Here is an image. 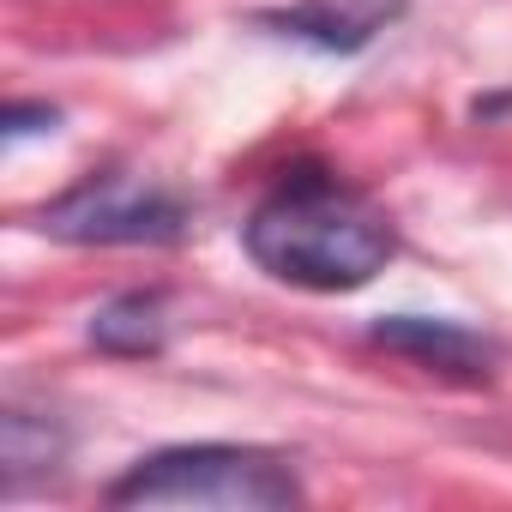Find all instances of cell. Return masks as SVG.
I'll list each match as a JSON object with an SVG mask.
<instances>
[{"mask_svg":"<svg viewBox=\"0 0 512 512\" xmlns=\"http://www.w3.org/2000/svg\"><path fill=\"white\" fill-rule=\"evenodd\" d=\"M302 476L272 446L193 440L127 464L109 482V506H223V512H290L302 506Z\"/></svg>","mask_w":512,"mask_h":512,"instance_id":"cell-2","label":"cell"},{"mask_svg":"<svg viewBox=\"0 0 512 512\" xmlns=\"http://www.w3.org/2000/svg\"><path fill=\"white\" fill-rule=\"evenodd\" d=\"M241 241L266 278L314 296H344L374 284L398 253L392 217L368 193H356L350 181L314 163L278 175V187L253 205Z\"/></svg>","mask_w":512,"mask_h":512,"instance_id":"cell-1","label":"cell"},{"mask_svg":"<svg viewBox=\"0 0 512 512\" xmlns=\"http://www.w3.org/2000/svg\"><path fill=\"white\" fill-rule=\"evenodd\" d=\"M0 458H7V488H25L31 476H49L67 464V428L49 410L7 404V416H0Z\"/></svg>","mask_w":512,"mask_h":512,"instance_id":"cell-7","label":"cell"},{"mask_svg":"<svg viewBox=\"0 0 512 512\" xmlns=\"http://www.w3.org/2000/svg\"><path fill=\"white\" fill-rule=\"evenodd\" d=\"M55 121H61L55 103H7V115H0V133H7V139H25V133H43V127H55Z\"/></svg>","mask_w":512,"mask_h":512,"instance_id":"cell-8","label":"cell"},{"mask_svg":"<svg viewBox=\"0 0 512 512\" xmlns=\"http://www.w3.org/2000/svg\"><path fill=\"white\" fill-rule=\"evenodd\" d=\"M37 229L73 247H169L187 235V199L145 175L103 169L49 199L37 211Z\"/></svg>","mask_w":512,"mask_h":512,"instance_id":"cell-3","label":"cell"},{"mask_svg":"<svg viewBox=\"0 0 512 512\" xmlns=\"http://www.w3.org/2000/svg\"><path fill=\"white\" fill-rule=\"evenodd\" d=\"M368 344L428 368V374H446L458 386H488L494 368H500V344L458 326V320H434V314H386L368 326Z\"/></svg>","mask_w":512,"mask_h":512,"instance_id":"cell-4","label":"cell"},{"mask_svg":"<svg viewBox=\"0 0 512 512\" xmlns=\"http://www.w3.org/2000/svg\"><path fill=\"white\" fill-rule=\"evenodd\" d=\"M398 13H404V0H296V7L260 13L253 25H266L272 37H290V43H308V49H326V55H356Z\"/></svg>","mask_w":512,"mask_h":512,"instance_id":"cell-5","label":"cell"},{"mask_svg":"<svg viewBox=\"0 0 512 512\" xmlns=\"http://www.w3.org/2000/svg\"><path fill=\"white\" fill-rule=\"evenodd\" d=\"M91 344L103 356H127V362L163 356V344H169V302H163V290H127V296L103 302L91 314Z\"/></svg>","mask_w":512,"mask_h":512,"instance_id":"cell-6","label":"cell"}]
</instances>
